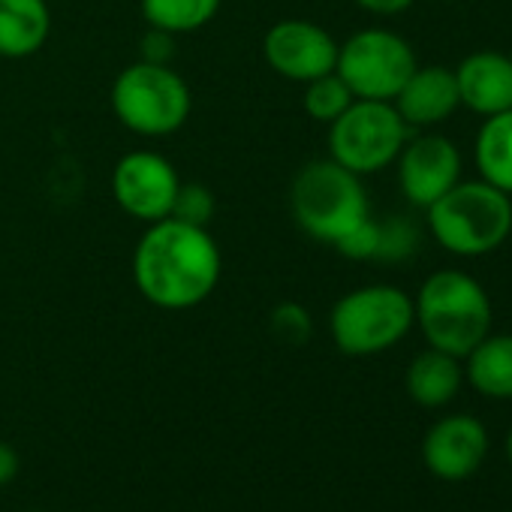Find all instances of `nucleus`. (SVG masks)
Here are the masks:
<instances>
[{"mask_svg": "<svg viewBox=\"0 0 512 512\" xmlns=\"http://www.w3.org/2000/svg\"><path fill=\"white\" fill-rule=\"evenodd\" d=\"M506 455H509V461H512V431H509V437H506Z\"/></svg>", "mask_w": 512, "mask_h": 512, "instance_id": "28", "label": "nucleus"}, {"mask_svg": "<svg viewBox=\"0 0 512 512\" xmlns=\"http://www.w3.org/2000/svg\"><path fill=\"white\" fill-rule=\"evenodd\" d=\"M473 154L479 178L512 196V109L485 118Z\"/></svg>", "mask_w": 512, "mask_h": 512, "instance_id": "18", "label": "nucleus"}, {"mask_svg": "<svg viewBox=\"0 0 512 512\" xmlns=\"http://www.w3.org/2000/svg\"><path fill=\"white\" fill-rule=\"evenodd\" d=\"M220 4L223 0H142V16L151 28L178 37L205 28L220 13Z\"/></svg>", "mask_w": 512, "mask_h": 512, "instance_id": "19", "label": "nucleus"}, {"mask_svg": "<svg viewBox=\"0 0 512 512\" xmlns=\"http://www.w3.org/2000/svg\"><path fill=\"white\" fill-rule=\"evenodd\" d=\"M311 314L296 305V302H284L272 311V332L284 341V344H305L311 338Z\"/></svg>", "mask_w": 512, "mask_h": 512, "instance_id": "23", "label": "nucleus"}, {"mask_svg": "<svg viewBox=\"0 0 512 512\" xmlns=\"http://www.w3.org/2000/svg\"><path fill=\"white\" fill-rule=\"evenodd\" d=\"M416 247V232L410 223L404 220H392V223H380V253L377 260H401V256H410Z\"/></svg>", "mask_w": 512, "mask_h": 512, "instance_id": "24", "label": "nucleus"}, {"mask_svg": "<svg viewBox=\"0 0 512 512\" xmlns=\"http://www.w3.org/2000/svg\"><path fill=\"white\" fill-rule=\"evenodd\" d=\"M416 67V52L404 37L383 28H368L338 46L335 73L347 82L356 100L392 103Z\"/></svg>", "mask_w": 512, "mask_h": 512, "instance_id": "8", "label": "nucleus"}, {"mask_svg": "<svg viewBox=\"0 0 512 512\" xmlns=\"http://www.w3.org/2000/svg\"><path fill=\"white\" fill-rule=\"evenodd\" d=\"M398 184L407 202L428 208L461 181V151L440 133L410 136L398 154Z\"/></svg>", "mask_w": 512, "mask_h": 512, "instance_id": "11", "label": "nucleus"}, {"mask_svg": "<svg viewBox=\"0 0 512 512\" xmlns=\"http://www.w3.org/2000/svg\"><path fill=\"white\" fill-rule=\"evenodd\" d=\"M413 317L428 347L455 359H464L491 335V299L476 278L458 269H440L425 278L413 299Z\"/></svg>", "mask_w": 512, "mask_h": 512, "instance_id": "2", "label": "nucleus"}, {"mask_svg": "<svg viewBox=\"0 0 512 512\" xmlns=\"http://www.w3.org/2000/svg\"><path fill=\"white\" fill-rule=\"evenodd\" d=\"M413 130L386 100H353L329 124V157L356 175H374L392 166Z\"/></svg>", "mask_w": 512, "mask_h": 512, "instance_id": "7", "label": "nucleus"}, {"mask_svg": "<svg viewBox=\"0 0 512 512\" xmlns=\"http://www.w3.org/2000/svg\"><path fill=\"white\" fill-rule=\"evenodd\" d=\"M413 299L392 284H368L341 296L329 314V332L347 356L392 350L413 329Z\"/></svg>", "mask_w": 512, "mask_h": 512, "instance_id": "6", "label": "nucleus"}, {"mask_svg": "<svg viewBox=\"0 0 512 512\" xmlns=\"http://www.w3.org/2000/svg\"><path fill=\"white\" fill-rule=\"evenodd\" d=\"M223 256L208 226L163 217L145 226L133 250V284L160 311H190L220 284Z\"/></svg>", "mask_w": 512, "mask_h": 512, "instance_id": "1", "label": "nucleus"}, {"mask_svg": "<svg viewBox=\"0 0 512 512\" xmlns=\"http://www.w3.org/2000/svg\"><path fill=\"white\" fill-rule=\"evenodd\" d=\"M461 359L428 347L407 368V392L419 407H443L461 389Z\"/></svg>", "mask_w": 512, "mask_h": 512, "instance_id": "16", "label": "nucleus"}, {"mask_svg": "<svg viewBox=\"0 0 512 512\" xmlns=\"http://www.w3.org/2000/svg\"><path fill=\"white\" fill-rule=\"evenodd\" d=\"M52 34L46 0H0V58L22 61L37 55Z\"/></svg>", "mask_w": 512, "mask_h": 512, "instance_id": "15", "label": "nucleus"}, {"mask_svg": "<svg viewBox=\"0 0 512 512\" xmlns=\"http://www.w3.org/2000/svg\"><path fill=\"white\" fill-rule=\"evenodd\" d=\"M296 223L317 241L335 244L356 223L371 217L362 175L344 169L332 157L305 163L290 187Z\"/></svg>", "mask_w": 512, "mask_h": 512, "instance_id": "4", "label": "nucleus"}, {"mask_svg": "<svg viewBox=\"0 0 512 512\" xmlns=\"http://www.w3.org/2000/svg\"><path fill=\"white\" fill-rule=\"evenodd\" d=\"M353 91L347 88V82L338 73H326L314 82L305 85V112L320 121V124H332L335 118H341L350 106H353Z\"/></svg>", "mask_w": 512, "mask_h": 512, "instance_id": "20", "label": "nucleus"}, {"mask_svg": "<svg viewBox=\"0 0 512 512\" xmlns=\"http://www.w3.org/2000/svg\"><path fill=\"white\" fill-rule=\"evenodd\" d=\"M428 211L434 241L455 256H485L512 232V196L488 181H458Z\"/></svg>", "mask_w": 512, "mask_h": 512, "instance_id": "3", "label": "nucleus"}, {"mask_svg": "<svg viewBox=\"0 0 512 512\" xmlns=\"http://www.w3.org/2000/svg\"><path fill=\"white\" fill-rule=\"evenodd\" d=\"M19 473V452L0 440V485H10Z\"/></svg>", "mask_w": 512, "mask_h": 512, "instance_id": "27", "label": "nucleus"}, {"mask_svg": "<svg viewBox=\"0 0 512 512\" xmlns=\"http://www.w3.org/2000/svg\"><path fill=\"white\" fill-rule=\"evenodd\" d=\"M178 187V169L157 151H130L112 169V196L118 208L142 223L169 217Z\"/></svg>", "mask_w": 512, "mask_h": 512, "instance_id": "9", "label": "nucleus"}, {"mask_svg": "<svg viewBox=\"0 0 512 512\" xmlns=\"http://www.w3.org/2000/svg\"><path fill=\"white\" fill-rule=\"evenodd\" d=\"M112 112L136 136L163 139L178 133L193 109L187 82L169 64L136 61L112 82Z\"/></svg>", "mask_w": 512, "mask_h": 512, "instance_id": "5", "label": "nucleus"}, {"mask_svg": "<svg viewBox=\"0 0 512 512\" xmlns=\"http://www.w3.org/2000/svg\"><path fill=\"white\" fill-rule=\"evenodd\" d=\"M263 55L281 79L308 85L326 73H335L338 40L317 22L284 19L269 28L263 40Z\"/></svg>", "mask_w": 512, "mask_h": 512, "instance_id": "10", "label": "nucleus"}, {"mask_svg": "<svg viewBox=\"0 0 512 512\" xmlns=\"http://www.w3.org/2000/svg\"><path fill=\"white\" fill-rule=\"evenodd\" d=\"M139 49H142V61H148V64H169V58L175 55V37L166 34V31L151 28L142 37Z\"/></svg>", "mask_w": 512, "mask_h": 512, "instance_id": "25", "label": "nucleus"}, {"mask_svg": "<svg viewBox=\"0 0 512 512\" xmlns=\"http://www.w3.org/2000/svg\"><path fill=\"white\" fill-rule=\"evenodd\" d=\"M458 100L464 109L488 118L512 109V58L500 52H473L455 70Z\"/></svg>", "mask_w": 512, "mask_h": 512, "instance_id": "13", "label": "nucleus"}, {"mask_svg": "<svg viewBox=\"0 0 512 512\" xmlns=\"http://www.w3.org/2000/svg\"><path fill=\"white\" fill-rule=\"evenodd\" d=\"M398 115L410 130L434 127L446 121L458 106V85H455V70L431 64V67H416L413 76L404 82L398 97L392 100Z\"/></svg>", "mask_w": 512, "mask_h": 512, "instance_id": "14", "label": "nucleus"}, {"mask_svg": "<svg viewBox=\"0 0 512 512\" xmlns=\"http://www.w3.org/2000/svg\"><path fill=\"white\" fill-rule=\"evenodd\" d=\"M464 359V377L479 395L512 398V335H485Z\"/></svg>", "mask_w": 512, "mask_h": 512, "instance_id": "17", "label": "nucleus"}, {"mask_svg": "<svg viewBox=\"0 0 512 512\" xmlns=\"http://www.w3.org/2000/svg\"><path fill=\"white\" fill-rule=\"evenodd\" d=\"M335 250L347 260H377L380 253V223L365 217L362 223H356L347 235H341L335 241Z\"/></svg>", "mask_w": 512, "mask_h": 512, "instance_id": "22", "label": "nucleus"}, {"mask_svg": "<svg viewBox=\"0 0 512 512\" xmlns=\"http://www.w3.org/2000/svg\"><path fill=\"white\" fill-rule=\"evenodd\" d=\"M214 208H217L214 193L205 184H184L181 181L169 217L184 220V223H193V226H208L211 217H214Z\"/></svg>", "mask_w": 512, "mask_h": 512, "instance_id": "21", "label": "nucleus"}, {"mask_svg": "<svg viewBox=\"0 0 512 512\" xmlns=\"http://www.w3.org/2000/svg\"><path fill=\"white\" fill-rule=\"evenodd\" d=\"M353 4L374 16H398V13H407L416 0H353Z\"/></svg>", "mask_w": 512, "mask_h": 512, "instance_id": "26", "label": "nucleus"}, {"mask_svg": "<svg viewBox=\"0 0 512 512\" xmlns=\"http://www.w3.org/2000/svg\"><path fill=\"white\" fill-rule=\"evenodd\" d=\"M488 452V431L476 416L455 413L431 425L422 440V461L425 467L443 482L470 479Z\"/></svg>", "mask_w": 512, "mask_h": 512, "instance_id": "12", "label": "nucleus"}]
</instances>
